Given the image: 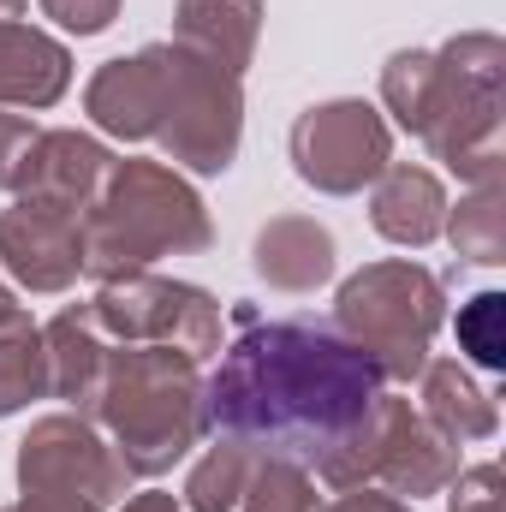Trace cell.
Masks as SVG:
<instances>
[{"mask_svg": "<svg viewBox=\"0 0 506 512\" xmlns=\"http://www.w3.org/2000/svg\"><path fill=\"white\" fill-rule=\"evenodd\" d=\"M381 364L322 322H256L209 382V423L286 465L328 459L370 411Z\"/></svg>", "mask_w": 506, "mask_h": 512, "instance_id": "1", "label": "cell"}, {"mask_svg": "<svg viewBox=\"0 0 506 512\" xmlns=\"http://www.w3.org/2000/svg\"><path fill=\"white\" fill-rule=\"evenodd\" d=\"M90 405L114 423L126 471H161V465H173L191 447L197 423H203L191 352H167V346L120 352L114 370H108V382L90 387Z\"/></svg>", "mask_w": 506, "mask_h": 512, "instance_id": "2", "label": "cell"}, {"mask_svg": "<svg viewBox=\"0 0 506 512\" xmlns=\"http://www.w3.org/2000/svg\"><path fill=\"white\" fill-rule=\"evenodd\" d=\"M203 239H209V221H203L197 197L173 173L131 161L114 173L102 209L84 227V262L96 274H126L161 251H197Z\"/></svg>", "mask_w": 506, "mask_h": 512, "instance_id": "3", "label": "cell"}, {"mask_svg": "<svg viewBox=\"0 0 506 512\" xmlns=\"http://www.w3.org/2000/svg\"><path fill=\"white\" fill-rule=\"evenodd\" d=\"M340 322L352 328V346H364L381 370L411 376L435 328V286L417 268H370L340 292Z\"/></svg>", "mask_w": 506, "mask_h": 512, "instance_id": "4", "label": "cell"}, {"mask_svg": "<svg viewBox=\"0 0 506 512\" xmlns=\"http://www.w3.org/2000/svg\"><path fill=\"white\" fill-rule=\"evenodd\" d=\"M292 155H298V173L310 185H322V191H358L387 161V137H381L370 108L334 102V108H316V114L298 120Z\"/></svg>", "mask_w": 506, "mask_h": 512, "instance_id": "5", "label": "cell"}, {"mask_svg": "<svg viewBox=\"0 0 506 512\" xmlns=\"http://www.w3.org/2000/svg\"><path fill=\"white\" fill-rule=\"evenodd\" d=\"M96 316L114 328V334H149V340H167L173 352H209L215 346V304L191 286H167V280H126V286H108Z\"/></svg>", "mask_w": 506, "mask_h": 512, "instance_id": "6", "label": "cell"}, {"mask_svg": "<svg viewBox=\"0 0 506 512\" xmlns=\"http://www.w3.org/2000/svg\"><path fill=\"white\" fill-rule=\"evenodd\" d=\"M0 256L12 262L18 280L54 292L84 268V227L72 215V203H48V197H24L6 221H0Z\"/></svg>", "mask_w": 506, "mask_h": 512, "instance_id": "7", "label": "cell"}, {"mask_svg": "<svg viewBox=\"0 0 506 512\" xmlns=\"http://www.w3.org/2000/svg\"><path fill=\"white\" fill-rule=\"evenodd\" d=\"M24 489H48V495H84V501H114V489L126 483V465H114L102 453V441L78 423H42L24 441L18 459Z\"/></svg>", "mask_w": 506, "mask_h": 512, "instance_id": "8", "label": "cell"}, {"mask_svg": "<svg viewBox=\"0 0 506 512\" xmlns=\"http://www.w3.org/2000/svg\"><path fill=\"white\" fill-rule=\"evenodd\" d=\"M66 90V54L18 24H0V102H24L42 108Z\"/></svg>", "mask_w": 506, "mask_h": 512, "instance_id": "9", "label": "cell"}, {"mask_svg": "<svg viewBox=\"0 0 506 512\" xmlns=\"http://www.w3.org/2000/svg\"><path fill=\"white\" fill-rule=\"evenodd\" d=\"M256 268H262L274 286L304 292V286H316V280L334 268V245H328V233L310 227V221H274V227L256 239Z\"/></svg>", "mask_w": 506, "mask_h": 512, "instance_id": "10", "label": "cell"}, {"mask_svg": "<svg viewBox=\"0 0 506 512\" xmlns=\"http://www.w3.org/2000/svg\"><path fill=\"white\" fill-rule=\"evenodd\" d=\"M256 36V0H185V42L209 48V66L239 72Z\"/></svg>", "mask_w": 506, "mask_h": 512, "instance_id": "11", "label": "cell"}, {"mask_svg": "<svg viewBox=\"0 0 506 512\" xmlns=\"http://www.w3.org/2000/svg\"><path fill=\"white\" fill-rule=\"evenodd\" d=\"M441 191H435V179L429 173H411V167H399L387 185H381L376 197V227L387 239H405V245H423L435 227H441Z\"/></svg>", "mask_w": 506, "mask_h": 512, "instance_id": "12", "label": "cell"}, {"mask_svg": "<svg viewBox=\"0 0 506 512\" xmlns=\"http://www.w3.org/2000/svg\"><path fill=\"white\" fill-rule=\"evenodd\" d=\"M42 352H36V328L0 304V411H18L30 393H42Z\"/></svg>", "mask_w": 506, "mask_h": 512, "instance_id": "13", "label": "cell"}, {"mask_svg": "<svg viewBox=\"0 0 506 512\" xmlns=\"http://www.w3.org/2000/svg\"><path fill=\"white\" fill-rule=\"evenodd\" d=\"M245 477H251L245 447H239V441L215 447V459L191 477V507H197V512H227L239 495H245Z\"/></svg>", "mask_w": 506, "mask_h": 512, "instance_id": "14", "label": "cell"}, {"mask_svg": "<svg viewBox=\"0 0 506 512\" xmlns=\"http://www.w3.org/2000/svg\"><path fill=\"white\" fill-rule=\"evenodd\" d=\"M251 512H316L304 477H298V465H286V459L268 465V471L251 483Z\"/></svg>", "mask_w": 506, "mask_h": 512, "instance_id": "15", "label": "cell"}, {"mask_svg": "<svg viewBox=\"0 0 506 512\" xmlns=\"http://www.w3.org/2000/svg\"><path fill=\"white\" fill-rule=\"evenodd\" d=\"M495 322H501V298L495 292H483L465 316H459V334H465V346H471V358L477 364H501V334H495Z\"/></svg>", "mask_w": 506, "mask_h": 512, "instance_id": "16", "label": "cell"}, {"mask_svg": "<svg viewBox=\"0 0 506 512\" xmlns=\"http://www.w3.org/2000/svg\"><path fill=\"white\" fill-rule=\"evenodd\" d=\"M30 143H36V131L24 126L18 114H0V185H18V179H24Z\"/></svg>", "mask_w": 506, "mask_h": 512, "instance_id": "17", "label": "cell"}, {"mask_svg": "<svg viewBox=\"0 0 506 512\" xmlns=\"http://www.w3.org/2000/svg\"><path fill=\"white\" fill-rule=\"evenodd\" d=\"M42 6H48L66 30H102V24L114 18L120 0H42Z\"/></svg>", "mask_w": 506, "mask_h": 512, "instance_id": "18", "label": "cell"}, {"mask_svg": "<svg viewBox=\"0 0 506 512\" xmlns=\"http://www.w3.org/2000/svg\"><path fill=\"white\" fill-rule=\"evenodd\" d=\"M126 512H173V501H167V495H143V501H131Z\"/></svg>", "mask_w": 506, "mask_h": 512, "instance_id": "19", "label": "cell"}, {"mask_svg": "<svg viewBox=\"0 0 506 512\" xmlns=\"http://www.w3.org/2000/svg\"><path fill=\"white\" fill-rule=\"evenodd\" d=\"M334 512H399V507H387V501H370V495H364V501H346V507H334Z\"/></svg>", "mask_w": 506, "mask_h": 512, "instance_id": "20", "label": "cell"}, {"mask_svg": "<svg viewBox=\"0 0 506 512\" xmlns=\"http://www.w3.org/2000/svg\"><path fill=\"white\" fill-rule=\"evenodd\" d=\"M18 6H24V0H0V12H18Z\"/></svg>", "mask_w": 506, "mask_h": 512, "instance_id": "21", "label": "cell"}]
</instances>
